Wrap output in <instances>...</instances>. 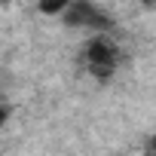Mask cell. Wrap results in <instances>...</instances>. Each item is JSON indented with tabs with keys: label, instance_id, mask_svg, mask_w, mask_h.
I'll return each mask as SVG.
<instances>
[{
	"label": "cell",
	"instance_id": "cell-2",
	"mask_svg": "<svg viewBox=\"0 0 156 156\" xmlns=\"http://www.w3.org/2000/svg\"><path fill=\"white\" fill-rule=\"evenodd\" d=\"M70 3H73V0H40V9L46 16H61V12L70 9Z\"/></svg>",
	"mask_w": 156,
	"mask_h": 156
},
{
	"label": "cell",
	"instance_id": "cell-1",
	"mask_svg": "<svg viewBox=\"0 0 156 156\" xmlns=\"http://www.w3.org/2000/svg\"><path fill=\"white\" fill-rule=\"evenodd\" d=\"M86 64L95 76H110L113 67H116V49L104 40V37H95L89 46H86Z\"/></svg>",
	"mask_w": 156,
	"mask_h": 156
},
{
	"label": "cell",
	"instance_id": "cell-3",
	"mask_svg": "<svg viewBox=\"0 0 156 156\" xmlns=\"http://www.w3.org/2000/svg\"><path fill=\"white\" fill-rule=\"evenodd\" d=\"M153 150H156V141H153Z\"/></svg>",
	"mask_w": 156,
	"mask_h": 156
}]
</instances>
